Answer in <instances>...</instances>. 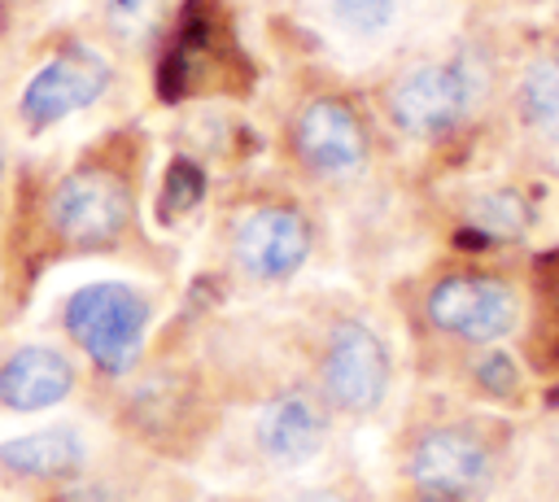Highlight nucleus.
I'll return each mask as SVG.
<instances>
[{
  "instance_id": "7",
  "label": "nucleus",
  "mask_w": 559,
  "mask_h": 502,
  "mask_svg": "<svg viewBox=\"0 0 559 502\" xmlns=\"http://www.w3.org/2000/svg\"><path fill=\"white\" fill-rule=\"evenodd\" d=\"M293 153L323 183H349L367 170L371 140L362 118L341 96H314L293 118Z\"/></svg>"
},
{
  "instance_id": "18",
  "label": "nucleus",
  "mask_w": 559,
  "mask_h": 502,
  "mask_svg": "<svg viewBox=\"0 0 559 502\" xmlns=\"http://www.w3.org/2000/svg\"><path fill=\"white\" fill-rule=\"evenodd\" d=\"M197 196H201V175H197V166L175 162V170L166 175V192H162V201H166L170 210H188V205H197Z\"/></svg>"
},
{
  "instance_id": "13",
  "label": "nucleus",
  "mask_w": 559,
  "mask_h": 502,
  "mask_svg": "<svg viewBox=\"0 0 559 502\" xmlns=\"http://www.w3.org/2000/svg\"><path fill=\"white\" fill-rule=\"evenodd\" d=\"M515 109L537 140L559 144V57L555 52H542L524 65L515 87Z\"/></svg>"
},
{
  "instance_id": "16",
  "label": "nucleus",
  "mask_w": 559,
  "mask_h": 502,
  "mask_svg": "<svg viewBox=\"0 0 559 502\" xmlns=\"http://www.w3.org/2000/svg\"><path fill=\"white\" fill-rule=\"evenodd\" d=\"M162 4L166 0H100V13H105V26H109L114 39L135 44L157 26Z\"/></svg>"
},
{
  "instance_id": "2",
  "label": "nucleus",
  "mask_w": 559,
  "mask_h": 502,
  "mask_svg": "<svg viewBox=\"0 0 559 502\" xmlns=\"http://www.w3.org/2000/svg\"><path fill=\"white\" fill-rule=\"evenodd\" d=\"M61 323L100 375H127L144 349L153 301L122 279H92L66 297Z\"/></svg>"
},
{
  "instance_id": "12",
  "label": "nucleus",
  "mask_w": 559,
  "mask_h": 502,
  "mask_svg": "<svg viewBox=\"0 0 559 502\" xmlns=\"http://www.w3.org/2000/svg\"><path fill=\"white\" fill-rule=\"evenodd\" d=\"M0 463L9 476H22V480H66L87 463V437L74 423L35 428L4 441Z\"/></svg>"
},
{
  "instance_id": "11",
  "label": "nucleus",
  "mask_w": 559,
  "mask_h": 502,
  "mask_svg": "<svg viewBox=\"0 0 559 502\" xmlns=\"http://www.w3.org/2000/svg\"><path fill=\"white\" fill-rule=\"evenodd\" d=\"M74 380L79 371L61 345H44V340L17 345L0 362V406L17 415L52 410L74 393Z\"/></svg>"
},
{
  "instance_id": "14",
  "label": "nucleus",
  "mask_w": 559,
  "mask_h": 502,
  "mask_svg": "<svg viewBox=\"0 0 559 502\" xmlns=\"http://www.w3.org/2000/svg\"><path fill=\"white\" fill-rule=\"evenodd\" d=\"M467 223L493 240H515L528 227V205L511 188H489L467 201Z\"/></svg>"
},
{
  "instance_id": "4",
  "label": "nucleus",
  "mask_w": 559,
  "mask_h": 502,
  "mask_svg": "<svg viewBox=\"0 0 559 502\" xmlns=\"http://www.w3.org/2000/svg\"><path fill=\"white\" fill-rule=\"evenodd\" d=\"M493 471H498V441L485 432V423L472 419L432 423L406 450V476L415 480L419 498L467 502L489 489Z\"/></svg>"
},
{
  "instance_id": "9",
  "label": "nucleus",
  "mask_w": 559,
  "mask_h": 502,
  "mask_svg": "<svg viewBox=\"0 0 559 502\" xmlns=\"http://www.w3.org/2000/svg\"><path fill=\"white\" fill-rule=\"evenodd\" d=\"M114 83L109 61L87 48V44H66L61 52H52L22 87L17 96V118L31 131H44L52 122H66L70 113L96 105L105 96V87Z\"/></svg>"
},
{
  "instance_id": "20",
  "label": "nucleus",
  "mask_w": 559,
  "mask_h": 502,
  "mask_svg": "<svg viewBox=\"0 0 559 502\" xmlns=\"http://www.w3.org/2000/svg\"><path fill=\"white\" fill-rule=\"evenodd\" d=\"M0 175H4V148H0Z\"/></svg>"
},
{
  "instance_id": "15",
  "label": "nucleus",
  "mask_w": 559,
  "mask_h": 502,
  "mask_svg": "<svg viewBox=\"0 0 559 502\" xmlns=\"http://www.w3.org/2000/svg\"><path fill=\"white\" fill-rule=\"evenodd\" d=\"M332 22L354 39H376L393 26L397 0H328Z\"/></svg>"
},
{
  "instance_id": "10",
  "label": "nucleus",
  "mask_w": 559,
  "mask_h": 502,
  "mask_svg": "<svg viewBox=\"0 0 559 502\" xmlns=\"http://www.w3.org/2000/svg\"><path fill=\"white\" fill-rule=\"evenodd\" d=\"M332 437V415L323 406V397L314 389H280L271 393L249 423V441L258 450L262 463H271L275 471H297L306 463H314L328 450Z\"/></svg>"
},
{
  "instance_id": "17",
  "label": "nucleus",
  "mask_w": 559,
  "mask_h": 502,
  "mask_svg": "<svg viewBox=\"0 0 559 502\" xmlns=\"http://www.w3.org/2000/svg\"><path fill=\"white\" fill-rule=\"evenodd\" d=\"M489 349V345H485ZM476 384L480 389H489L493 397H507V393H515V367H511V358L507 354H498V349H489L480 362H476Z\"/></svg>"
},
{
  "instance_id": "8",
  "label": "nucleus",
  "mask_w": 559,
  "mask_h": 502,
  "mask_svg": "<svg viewBox=\"0 0 559 502\" xmlns=\"http://www.w3.org/2000/svg\"><path fill=\"white\" fill-rule=\"evenodd\" d=\"M314 249V227L297 205H253L231 231V262L253 284L293 279Z\"/></svg>"
},
{
  "instance_id": "6",
  "label": "nucleus",
  "mask_w": 559,
  "mask_h": 502,
  "mask_svg": "<svg viewBox=\"0 0 559 502\" xmlns=\"http://www.w3.org/2000/svg\"><path fill=\"white\" fill-rule=\"evenodd\" d=\"M424 319H428L432 332L459 336V340L485 349V345H493V340L515 332L520 292L498 275L454 271V275H441L424 292Z\"/></svg>"
},
{
  "instance_id": "19",
  "label": "nucleus",
  "mask_w": 559,
  "mask_h": 502,
  "mask_svg": "<svg viewBox=\"0 0 559 502\" xmlns=\"http://www.w3.org/2000/svg\"><path fill=\"white\" fill-rule=\"evenodd\" d=\"M288 502H345V498L332 493V489H306V493H297V498H288Z\"/></svg>"
},
{
  "instance_id": "1",
  "label": "nucleus",
  "mask_w": 559,
  "mask_h": 502,
  "mask_svg": "<svg viewBox=\"0 0 559 502\" xmlns=\"http://www.w3.org/2000/svg\"><path fill=\"white\" fill-rule=\"evenodd\" d=\"M489 92V70L476 52H450L406 65L389 92V122L411 140H441L459 131Z\"/></svg>"
},
{
  "instance_id": "3",
  "label": "nucleus",
  "mask_w": 559,
  "mask_h": 502,
  "mask_svg": "<svg viewBox=\"0 0 559 502\" xmlns=\"http://www.w3.org/2000/svg\"><path fill=\"white\" fill-rule=\"evenodd\" d=\"M393 358L384 336L362 319H336L319 345L314 393L336 415H371L389 397Z\"/></svg>"
},
{
  "instance_id": "5",
  "label": "nucleus",
  "mask_w": 559,
  "mask_h": 502,
  "mask_svg": "<svg viewBox=\"0 0 559 502\" xmlns=\"http://www.w3.org/2000/svg\"><path fill=\"white\" fill-rule=\"evenodd\" d=\"M44 223L74 249L118 244L131 227V188L105 166H79L61 175L44 201Z\"/></svg>"
}]
</instances>
